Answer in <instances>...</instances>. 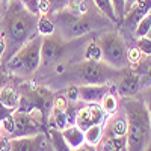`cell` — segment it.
I'll list each match as a JSON object with an SVG mask.
<instances>
[{"label":"cell","instance_id":"cell-1","mask_svg":"<svg viewBox=\"0 0 151 151\" xmlns=\"http://www.w3.org/2000/svg\"><path fill=\"white\" fill-rule=\"evenodd\" d=\"M38 17L30 12L21 0H11L2 20V32L6 40V53L3 62H8L18 50L36 36Z\"/></svg>","mask_w":151,"mask_h":151},{"label":"cell","instance_id":"cell-2","mask_svg":"<svg viewBox=\"0 0 151 151\" xmlns=\"http://www.w3.org/2000/svg\"><path fill=\"white\" fill-rule=\"evenodd\" d=\"M119 107L124 110L129 122L127 130V151H144L151 139L150 112L144 100L136 97H122Z\"/></svg>","mask_w":151,"mask_h":151},{"label":"cell","instance_id":"cell-3","mask_svg":"<svg viewBox=\"0 0 151 151\" xmlns=\"http://www.w3.org/2000/svg\"><path fill=\"white\" fill-rule=\"evenodd\" d=\"M124 70H116L107 65L106 62L100 60H86L76 64L70 70V76L77 85H107L112 80L121 77Z\"/></svg>","mask_w":151,"mask_h":151},{"label":"cell","instance_id":"cell-4","mask_svg":"<svg viewBox=\"0 0 151 151\" xmlns=\"http://www.w3.org/2000/svg\"><path fill=\"white\" fill-rule=\"evenodd\" d=\"M42 38L44 36H41V35H36L35 38H32L27 44H24L18 52L6 62V67L12 74L30 76L40 68Z\"/></svg>","mask_w":151,"mask_h":151},{"label":"cell","instance_id":"cell-5","mask_svg":"<svg viewBox=\"0 0 151 151\" xmlns=\"http://www.w3.org/2000/svg\"><path fill=\"white\" fill-rule=\"evenodd\" d=\"M103 53V62L116 70H125L129 62V47L116 30L103 32L97 40Z\"/></svg>","mask_w":151,"mask_h":151},{"label":"cell","instance_id":"cell-6","mask_svg":"<svg viewBox=\"0 0 151 151\" xmlns=\"http://www.w3.org/2000/svg\"><path fill=\"white\" fill-rule=\"evenodd\" d=\"M50 18L56 26V33H59L65 41L83 36L92 29V23L88 18V14L76 15L68 9H62L55 14H50Z\"/></svg>","mask_w":151,"mask_h":151},{"label":"cell","instance_id":"cell-7","mask_svg":"<svg viewBox=\"0 0 151 151\" xmlns=\"http://www.w3.org/2000/svg\"><path fill=\"white\" fill-rule=\"evenodd\" d=\"M67 41L59 33H53L42 38L41 44V64L42 65H52L59 62L65 55Z\"/></svg>","mask_w":151,"mask_h":151},{"label":"cell","instance_id":"cell-8","mask_svg":"<svg viewBox=\"0 0 151 151\" xmlns=\"http://www.w3.org/2000/svg\"><path fill=\"white\" fill-rule=\"evenodd\" d=\"M50 141L47 133H38L33 136L14 137L11 142V151H50Z\"/></svg>","mask_w":151,"mask_h":151},{"label":"cell","instance_id":"cell-9","mask_svg":"<svg viewBox=\"0 0 151 151\" xmlns=\"http://www.w3.org/2000/svg\"><path fill=\"white\" fill-rule=\"evenodd\" d=\"M106 113L101 109L100 104H85L83 107H80L77 110L76 115V125L85 132L86 129L92 127L95 124H104L106 121Z\"/></svg>","mask_w":151,"mask_h":151},{"label":"cell","instance_id":"cell-10","mask_svg":"<svg viewBox=\"0 0 151 151\" xmlns=\"http://www.w3.org/2000/svg\"><path fill=\"white\" fill-rule=\"evenodd\" d=\"M127 130H129V122H127V116H125L124 110L119 107L116 113L107 116L104 121V136H112V137H122L127 136Z\"/></svg>","mask_w":151,"mask_h":151},{"label":"cell","instance_id":"cell-11","mask_svg":"<svg viewBox=\"0 0 151 151\" xmlns=\"http://www.w3.org/2000/svg\"><path fill=\"white\" fill-rule=\"evenodd\" d=\"M141 91V77L136 73L132 71H122L121 77L118 79L116 85V92L122 97H136L137 92Z\"/></svg>","mask_w":151,"mask_h":151},{"label":"cell","instance_id":"cell-12","mask_svg":"<svg viewBox=\"0 0 151 151\" xmlns=\"http://www.w3.org/2000/svg\"><path fill=\"white\" fill-rule=\"evenodd\" d=\"M109 91L107 85H79V98L85 104H100Z\"/></svg>","mask_w":151,"mask_h":151},{"label":"cell","instance_id":"cell-13","mask_svg":"<svg viewBox=\"0 0 151 151\" xmlns=\"http://www.w3.org/2000/svg\"><path fill=\"white\" fill-rule=\"evenodd\" d=\"M62 136H64L65 142L70 145L71 150L85 144V132L76 124H71V125H68V127H65L64 130H62Z\"/></svg>","mask_w":151,"mask_h":151},{"label":"cell","instance_id":"cell-14","mask_svg":"<svg viewBox=\"0 0 151 151\" xmlns=\"http://www.w3.org/2000/svg\"><path fill=\"white\" fill-rule=\"evenodd\" d=\"M97 151H127V136L122 137L104 136L101 142L98 144Z\"/></svg>","mask_w":151,"mask_h":151},{"label":"cell","instance_id":"cell-15","mask_svg":"<svg viewBox=\"0 0 151 151\" xmlns=\"http://www.w3.org/2000/svg\"><path fill=\"white\" fill-rule=\"evenodd\" d=\"M20 101H21V95L18 94L15 88H12L9 85H6L2 89V92H0V104H3L12 110H17L20 107Z\"/></svg>","mask_w":151,"mask_h":151},{"label":"cell","instance_id":"cell-16","mask_svg":"<svg viewBox=\"0 0 151 151\" xmlns=\"http://www.w3.org/2000/svg\"><path fill=\"white\" fill-rule=\"evenodd\" d=\"M151 12V0H137V3L127 12V20L132 23H139L145 15Z\"/></svg>","mask_w":151,"mask_h":151},{"label":"cell","instance_id":"cell-17","mask_svg":"<svg viewBox=\"0 0 151 151\" xmlns=\"http://www.w3.org/2000/svg\"><path fill=\"white\" fill-rule=\"evenodd\" d=\"M47 137H48V141H50L52 151H73L70 148V145L65 142V139H64V136H62V132L60 130H56V129L50 127L47 130Z\"/></svg>","mask_w":151,"mask_h":151},{"label":"cell","instance_id":"cell-18","mask_svg":"<svg viewBox=\"0 0 151 151\" xmlns=\"http://www.w3.org/2000/svg\"><path fill=\"white\" fill-rule=\"evenodd\" d=\"M103 134H104V124H95L85 130V142L98 147V144L103 139Z\"/></svg>","mask_w":151,"mask_h":151},{"label":"cell","instance_id":"cell-19","mask_svg":"<svg viewBox=\"0 0 151 151\" xmlns=\"http://www.w3.org/2000/svg\"><path fill=\"white\" fill-rule=\"evenodd\" d=\"M100 106H101V109L104 110L106 115L110 116V115H113V113L118 112V109H119V100L116 98L115 94H112V91H109V92L101 98Z\"/></svg>","mask_w":151,"mask_h":151},{"label":"cell","instance_id":"cell-20","mask_svg":"<svg viewBox=\"0 0 151 151\" xmlns=\"http://www.w3.org/2000/svg\"><path fill=\"white\" fill-rule=\"evenodd\" d=\"M48 122H50V127L52 129H56V130H60V132L70 125V119H68L67 112H62V110H53L50 118H48Z\"/></svg>","mask_w":151,"mask_h":151},{"label":"cell","instance_id":"cell-21","mask_svg":"<svg viewBox=\"0 0 151 151\" xmlns=\"http://www.w3.org/2000/svg\"><path fill=\"white\" fill-rule=\"evenodd\" d=\"M36 29H38V33H40L41 36H48V35H53L56 32L55 23L52 21V18H50L48 15H40L38 17Z\"/></svg>","mask_w":151,"mask_h":151},{"label":"cell","instance_id":"cell-22","mask_svg":"<svg viewBox=\"0 0 151 151\" xmlns=\"http://www.w3.org/2000/svg\"><path fill=\"white\" fill-rule=\"evenodd\" d=\"M92 3L95 5V8L101 12L106 18H109V20H112V21H118L110 0H92Z\"/></svg>","mask_w":151,"mask_h":151},{"label":"cell","instance_id":"cell-23","mask_svg":"<svg viewBox=\"0 0 151 151\" xmlns=\"http://www.w3.org/2000/svg\"><path fill=\"white\" fill-rule=\"evenodd\" d=\"M85 59L86 60H94V62H100L103 60V53L100 48L97 41H92L88 44V47L85 48Z\"/></svg>","mask_w":151,"mask_h":151},{"label":"cell","instance_id":"cell-24","mask_svg":"<svg viewBox=\"0 0 151 151\" xmlns=\"http://www.w3.org/2000/svg\"><path fill=\"white\" fill-rule=\"evenodd\" d=\"M150 29H151V12L137 23L136 30H134V36L137 38V40H139V38H144V36H147Z\"/></svg>","mask_w":151,"mask_h":151},{"label":"cell","instance_id":"cell-25","mask_svg":"<svg viewBox=\"0 0 151 151\" xmlns=\"http://www.w3.org/2000/svg\"><path fill=\"white\" fill-rule=\"evenodd\" d=\"M112 2V6H113V11H115V15H116V20L121 21L125 18V0H110Z\"/></svg>","mask_w":151,"mask_h":151},{"label":"cell","instance_id":"cell-26","mask_svg":"<svg viewBox=\"0 0 151 151\" xmlns=\"http://www.w3.org/2000/svg\"><path fill=\"white\" fill-rule=\"evenodd\" d=\"M2 130L5 132V134L6 136H12V133H14V129H15V121H14V113L12 115H9L8 118H5L2 122Z\"/></svg>","mask_w":151,"mask_h":151},{"label":"cell","instance_id":"cell-27","mask_svg":"<svg viewBox=\"0 0 151 151\" xmlns=\"http://www.w3.org/2000/svg\"><path fill=\"white\" fill-rule=\"evenodd\" d=\"M136 47L139 48V52H141L142 55L151 56V40H150V38H147V36L139 38V40H137V42H136Z\"/></svg>","mask_w":151,"mask_h":151},{"label":"cell","instance_id":"cell-28","mask_svg":"<svg viewBox=\"0 0 151 151\" xmlns=\"http://www.w3.org/2000/svg\"><path fill=\"white\" fill-rule=\"evenodd\" d=\"M71 0H50V14H55L58 11H62V9H67L68 5H70Z\"/></svg>","mask_w":151,"mask_h":151},{"label":"cell","instance_id":"cell-29","mask_svg":"<svg viewBox=\"0 0 151 151\" xmlns=\"http://www.w3.org/2000/svg\"><path fill=\"white\" fill-rule=\"evenodd\" d=\"M67 100L71 103H77L79 101V85H71L68 89H67V94H65Z\"/></svg>","mask_w":151,"mask_h":151},{"label":"cell","instance_id":"cell-30","mask_svg":"<svg viewBox=\"0 0 151 151\" xmlns=\"http://www.w3.org/2000/svg\"><path fill=\"white\" fill-rule=\"evenodd\" d=\"M38 12L41 15H48L50 12V0H38Z\"/></svg>","mask_w":151,"mask_h":151},{"label":"cell","instance_id":"cell-31","mask_svg":"<svg viewBox=\"0 0 151 151\" xmlns=\"http://www.w3.org/2000/svg\"><path fill=\"white\" fill-rule=\"evenodd\" d=\"M141 52L137 47H133V48H129V62L130 64H136L137 60L141 59Z\"/></svg>","mask_w":151,"mask_h":151},{"label":"cell","instance_id":"cell-32","mask_svg":"<svg viewBox=\"0 0 151 151\" xmlns=\"http://www.w3.org/2000/svg\"><path fill=\"white\" fill-rule=\"evenodd\" d=\"M11 142H12V139L9 136H6V134L0 136V151H11Z\"/></svg>","mask_w":151,"mask_h":151},{"label":"cell","instance_id":"cell-33","mask_svg":"<svg viewBox=\"0 0 151 151\" xmlns=\"http://www.w3.org/2000/svg\"><path fill=\"white\" fill-rule=\"evenodd\" d=\"M5 53H6V40H5V35H3L2 29H0V60H3Z\"/></svg>","mask_w":151,"mask_h":151},{"label":"cell","instance_id":"cell-34","mask_svg":"<svg viewBox=\"0 0 151 151\" xmlns=\"http://www.w3.org/2000/svg\"><path fill=\"white\" fill-rule=\"evenodd\" d=\"M15 110H12V109H9V107H6V106H3V104H0V122H2L5 118H8L9 115H12Z\"/></svg>","mask_w":151,"mask_h":151},{"label":"cell","instance_id":"cell-35","mask_svg":"<svg viewBox=\"0 0 151 151\" xmlns=\"http://www.w3.org/2000/svg\"><path fill=\"white\" fill-rule=\"evenodd\" d=\"M144 103L148 109V112L151 113V85L148 86V89L145 91V98H144Z\"/></svg>","mask_w":151,"mask_h":151},{"label":"cell","instance_id":"cell-36","mask_svg":"<svg viewBox=\"0 0 151 151\" xmlns=\"http://www.w3.org/2000/svg\"><path fill=\"white\" fill-rule=\"evenodd\" d=\"M73 151H97V147H94V145H89V144H83V145H80V147H77V148H74Z\"/></svg>","mask_w":151,"mask_h":151},{"label":"cell","instance_id":"cell-37","mask_svg":"<svg viewBox=\"0 0 151 151\" xmlns=\"http://www.w3.org/2000/svg\"><path fill=\"white\" fill-rule=\"evenodd\" d=\"M6 85H8V74L0 70V92H2V89Z\"/></svg>","mask_w":151,"mask_h":151},{"label":"cell","instance_id":"cell-38","mask_svg":"<svg viewBox=\"0 0 151 151\" xmlns=\"http://www.w3.org/2000/svg\"><path fill=\"white\" fill-rule=\"evenodd\" d=\"M136 3H137V0H125V12H129ZM125 15H127V14H125Z\"/></svg>","mask_w":151,"mask_h":151},{"label":"cell","instance_id":"cell-39","mask_svg":"<svg viewBox=\"0 0 151 151\" xmlns=\"http://www.w3.org/2000/svg\"><path fill=\"white\" fill-rule=\"evenodd\" d=\"M144 151H151V139H150V142H148V145L145 147V150Z\"/></svg>","mask_w":151,"mask_h":151},{"label":"cell","instance_id":"cell-40","mask_svg":"<svg viewBox=\"0 0 151 151\" xmlns=\"http://www.w3.org/2000/svg\"><path fill=\"white\" fill-rule=\"evenodd\" d=\"M147 38H150V40H151V29L148 30V33H147Z\"/></svg>","mask_w":151,"mask_h":151},{"label":"cell","instance_id":"cell-41","mask_svg":"<svg viewBox=\"0 0 151 151\" xmlns=\"http://www.w3.org/2000/svg\"><path fill=\"white\" fill-rule=\"evenodd\" d=\"M0 2H3V3H6V5H8V3L11 2V0H0Z\"/></svg>","mask_w":151,"mask_h":151},{"label":"cell","instance_id":"cell-42","mask_svg":"<svg viewBox=\"0 0 151 151\" xmlns=\"http://www.w3.org/2000/svg\"><path fill=\"white\" fill-rule=\"evenodd\" d=\"M83 2H86L88 5H89V3H92V0H83Z\"/></svg>","mask_w":151,"mask_h":151},{"label":"cell","instance_id":"cell-43","mask_svg":"<svg viewBox=\"0 0 151 151\" xmlns=\"http://www.w3.org/2000/svg\"><path fill=\"white\" fill-rule=\"evenodd\" d=\"M150 132H151V113H150Z\"/></svg>","mask_w":151,"mask_h":151},{"label":"cell","instance_id":"cell-44","mask_svg":"<svg viewBox=\"0 0 151 151\" xmlns=\"http://www.w3.org/2000/svg\"><path fill=\"white\" fill-rule=\"evenodd\" d=\"M0 130H2V124H0Z\"/></svg>","mask_w":151,"mask_h":151}]
</instances>
